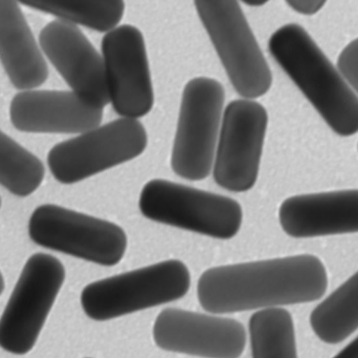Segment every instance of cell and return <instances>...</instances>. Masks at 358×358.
Listing matches in <instances>:
<instances>
[{
	"instance_id": "6da1fadb",
	"label": "cell",
	"mask_w": 358,
	"mask_h": 358,
	"mask_svg": "<svg viewBox=\"0 0 358 358\" xmlns=\"http://www.w3.org/2000/svg\"><path fill=\"white\" fill-rule=\"evenodd\" d=\"M327 285L322 261L303 254L208 268L196 292L206 311L226 314L311 302Z\"/></svg>"
},
{
	"instance_id": "7a4b0ae2",
	"label": "cell",
	"mask_w": 358,
	"mask_h": 358,
	"mask_svg": "<svg viewBox=\"0 0 358 358\" xmlns=\"http://www.w3.org/2000/svg\"><path fill=\"white\" fill-rule=\"evenodd\" d=\"M268 48L278 64L329 127L341 136L358 129V99L309 34L295 23L271 36Z\"/></svg>"
},
{
	"instance_id": "3957f363",
	"label": "cell",
	"mask_w": 358,
	"mask_h": 358,
	"mask_svg": "<svg viewBox=\"0 0 358 358\" xmlns=\"http://www.w3.org/2000/svg\"><path fill=\"white\" fill-rule=\"evenodd\" d=\"M189 286L186 265L169 259L91 282L80 302L87 317L105 321L179 299Z\"/></svg>"
},
{
	"instance_id": "277c9868",
	"label": "cell",
	"mask_w": 358,
	"mask_h": 358,
	"mask_svg": "<svg viewBox=\"0 0 358 358\" xmlns=\"http://www.w3.org/2000/svg\"><path fill=\"white\" fill-rule=\"evenodd\" d=\"M194 6L236 92L250 100L264 95L271 71L238 2L197 0Z\"/></svg>"
},
{
	"instance_id": "5b68a950",
	"label": "cell",
	"mask_w": 358,
	"mask_h": 358,
	"mask_svg": "<svg viewBox=\"0 0 358 358\" xmlns=\"http://www.w3.org/2000/svg\"><path fill=\"white\" fill-rule=\"evenodd\" d=\"M139 208L152 221L219 239L234 237L243 219L236 200L163 179L143 186Z\"/></svg>"
},
{
	"instance_id": "8992f818",
	"label": "cell",
	"mask_w": 358,
	"mask_h": 358,
	"mask_svg": "<svg viewBox=\"0 0 358 358\" xmlns=\"http://www.w3.org/2000/svg\"><path fill=\"white\" fill-rule=\"evenodd\" d=\"M224 97L222 84L211 78L196 77L185 85L171 158L180 177L201 180L213 170Z\"/></svg>"
},
{
	"instance_id": "52a82bcc",
	"label": "cell",
	"mask_w": 358,
	"mask_h": 358,
	"mask_svg": "<svg viewBox=\"0 0 358 358\" xmlns=\"http://www.w3.org/2000/svg\"><path fill=\"white\" fill-rule=\"evenodd\" d=\"M147 143L141 122L120 117L56 144L47 162L58 182L72 184L136 158Z\"/></svg>"
},
{
	"instance_id": "ba28073f",
	"label": "cell",
	"mask_w": 358,
	"mask_h": 358,
	"mask_svg": "<svg viewBox=\"0 0 358 358\" xmlns=\"http://www.w3.org/2000/svg\"><path fill=\"white\" fill-rule=\"evenodd\" d=\"M65 279L55 257L38 252L26 262L0 317V347L24 355L34 346Z\"/></svg>"
},
{
	"instance_id": "9c48e42d",
	"label": "cell",
	"mask_w": 358,
	"mask_h": 358,
	"mask_svg": "<svg viewBox=\"0 0 358 358\" xmlns=\"http://www.w3.org/2000/svg\"><path fill=\"white\" fill-rule=\"evenodd\" d=\"M28 229L40 246L102 266L118 264L127 249V236L120 226L54 204L37 207Z\"/></svg>"
},
{
	"instance_id": "30bf717a",
	"label": "cell",
	"mask_w": 358,
	"mask_h": 358,
	"mask_svg": "<svg viewBox=\"0 0 358 358\" xmlns=\"http://www.w3.org/2000/svg\"><path fill=\"white\" fill-rule=\"evenodd\" d=\"M267 124L266 109L255 100L236 99L227 106L213 166L219 186L243 192L255 185Z\"/></svg>"
},
{
	"instance_id": "8fae6325",
	"label": "cell",
	"mask_w": 358,
	"mask_h": 358,
	"mask_svg": "<svg viewBox=\"0 0 358 358\" xmlns=\"http://www.w3.org/2000/svg\"><path fill=\"white\" fill-rule=\"evenodd\" d=\"M109 102L121 116L136 119L148 114L154 103L153 87L144 38L131 24L117 26L101 41Z\"/></svg>"
},
{
	"instance_id": "7c38bea8",
	"label": "cell",
	"mask_w": 358,
	"mask_h": 358,
	"mask_svg": "<svg viewBox=\"0 0 358 358\" xmlns=\"http://www.w3.org/2000/svg\"><path fill=\"white\" fill-rule=\"evenodd\" d=\"M153 338L164 350L205 358H238L246 343L245 327L234 319L174 308L158 315Z\"/></svg>"
},
{
	"instance_id": "4fadbf2b",
	"label": "cell",
	"mask_w": 358,
	"mask_h": 358,
	"mask_svg": "<svg viewBox=\"0 0 358 358\" xmlns=\"http://www.w3.org/2000/svg\"><path fill=\"white\" fill-rule=\"evenodd\" d=\"M39 43L50 63L80 99L100 109L109 103L102 57L76 25L53 20L41 29Z\"/></svg>"
},
{
	"instance_id": "5bb4252c",
	"label": "cell",
	"mask_w": 358,
	"mask_h": 358,
	"mask_svg": "<svg viewBox=\"0 0 358 358\" xmlns=\"http://www.w3.org/2000/svg\"><path fill=\"white\" fill-rule=\"evenodd\" d=\"M9 115L20 131L81 134L100 124L103 109L88 105L72 91L30 90L13 96Z\"/></svg>"
},
{
	"instance_id": "9a60e30c",
	"label": "cell",
	"mask_w": 358,
	"mask_h": 358,
	"mask_svg": "<svg viewBox=\"0 0 358 358\" xmlns=\"http://www.w3.org/2000/svg\"><path fill=\"white\" fill-rule=\"evenodd\" d=\"M283 231L294 238H311L356 233L358 191H338L295 195L279 208Z\"/></svg>"
},
{
	"instance_id": "2e32d148",
	"label": "cell",
	"mask_w": 358,
	"mask_h": 358,
	"mask_svg": "<svg viewBox=\"0 0 358 358\" xmlns=\"http://www.w3.org/2000/svg\"><path fill=\"white\" fill-rule=\"evenodd\" d=\"M0 60L13 85L34 90L48 78L46 62L16 1H0Z\"/></svg>"
},
{
	"instance_id": "e0dca14e",
	"label": "cell",
	"mask_w": 358,
	"mask_h": 358,
	"mask_svg": "<svg viewBox=\"0 0 358 358\" xmlns=\"http://www.w3.org/2000/svg\"><path fill=\"white\" fill-rule=\"evenodd\" d=\"M310 323L317 336L329 344L343 341L357 329V273L315 308Z\"/></svg>"
},
{
	"instance_id": "ac0fdd59",
	"label": "cell",
	"mask_w": 358,
	"mask_h": 358,
	"mask_svg": "<svg viewBox=\"0 0 358 358\" xmlns=\"http://www.w3.org/2000/svg\"><path fill=\"white\" fill-rule=\"evenodd\" d=\"M252 358H297L289 312L273 307L255 312L249 320Z\"/></svg>"
},
{
	"instance_id": "d6986e66",
	"label": "cell",
	"mask_w": 358,
	"mask_h": 358,
	"mask_svg": "<svg viewBox=\"0 0 358 358\" xmlns=\"http://www.w3.org/2000/svg\"><path fill=\"white\" fill-rule=\"evenodd\" d=\"M21 3L76 26L106 33L117 27L125 8L124 1L116 0H34Z\"/></svg>"
},
{
	"instance_id": "ffe728a7",
	"label": "cell",
	"mask_w": 358,
	"mask_h": 358,
	"mask_svg": "<svg viewBox=\"0 0 358 358\" xmlns=\"http://www.w3.org/2000/svg\"><path fill=\"white\" fill-rule=\"evenodd\" d=\"M44 176L41 161L0 130V185L24 197L38 188Z\"/></svg>"
},
{
	"instance_id": "44dd1931",
	"label": "cell",
	"mask_w": 358,
	"mask_h": 358,
	"mask_svg": "<svg viewBox=\"0 0 358 358\" xmlns=\"http://www.w3.org/2000/svg\"><path fill=\"white\" fill-rule=\"evenodd\" d=\"M336 70L345 82L357 92V39L350 42L338 55Z\"/></svg>"
},
{
	"instance_id": "7402d4cb",
	"label": "cell",
	"mask_w": 358,
	"mask_h": 358,
	"mask_svg": "<svg viewBox=\"0 0 358 358\" xmlns=\"http://www.w3.org/2000/svg\"><path fill=\"white\" fill-rule=\"evenodd\" d=\"M288 6L298 13L312 15L320 11L325 1H287Z\"/></svg>"
},
{
	"instance_id": "603a6c76",
	"label": "cell",
	"mask_w": 358,
	"mask_h": 358,
	"mask_svg": "<svg viewBox=\"0 0 358 358\" xmlns=\"http://www.w3.org/2000/svg\"><path fill=\"white\" fill-rule=\"evenodd\" d=\"M333 358H358L357 337H356Z\"/></svg>"
},
{
	"instance_id": "cb8c5ba5",
	"label": "cell",
	"mask_w": 358,
	"mask_h": 358,
	"mask_svg": "<svg viewBox=\"0 0 358 358\" xmlns=\"http://www.w3.org/2000/svg\"><path fill=\"white\" fill-rule=\"evenodd\" d=\"M244 3L250 6H261L264 5L266 1L261 0H249L244 1Z\"/></svg>"
},
{
	"instance_id": "d4e9b609",
	"label": "cell",
	"mask_w": 358,
	"mask_h": 358,
	"mask_svg": "<svg viewBox=\"0 0 358 358\" xmlns=\"http://www.w3.org/2000/svg\"><path fill=\"white\" fill-rule=\"evenodd\" d=\"M4 287H5L4 279H3V275L1 274V273L0 271V295L1 294V293L3 292V291L4 289Z\"/></svg>"
},
{
	"instance_id": "484cf974",
	"label": "cell",
	"mask_w": 358,
	"mask_h": 358,
	"mask_svg": "<svg viewBox=\"0 0 358 358\" xmlns=\"http://www.w3.org/2000/svg\"><path fill=\"white\" fill-rule=\"evenodd\" d=\"M1 197H0V208H1Z\"/></svg>"
}]
</instances>
